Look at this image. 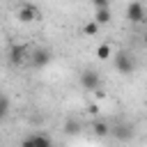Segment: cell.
Returning <instances> with one entry per match:
<instances>
[{
	"instance_id": "obj_1",
	"label": "cell",
	"mask_w": 147,
	"mask_h": 147,
	"mask_svg": "<svg viewBox=\"0 0 147 147\" xmlns=\"http://www.w3.org/2000/svg\"><path fill=\"white\" fill-rule=\"evenodd\" d=\"M113 62H115V69L119 71V74H133V69H136V60H133V55L131 53H126V51H119V53H115V57H113Z\"/></svg>"
},
{
	"instance_id": "obj_2",
	"label": "cell",
	"mask_w": 147,
	"mask_h": 147,
	"mask_svg": "<svg viewBox=\"0 0 147 147\" xmlns=\"http://www.w3.org/2000/svg\"><path fill=\"white\" fill-rule=\"evenodd\" d=\"M80 85H83L85 90H90V92L101 90V74L94 71V69H85V71L80 74Z\"/></svg>"
},
{
	"instance_id": "obj_3",
	"label": "cell",
	"mask_w": 147,
	"mask_h": 147,
	"mask_svg": "<svg viewBox=\"0 0 147 147\" xmlns=\"http://www.w3.org/2000/svg\"><path fill=\"white\" fill-rule=\"evenodd\" d=\"M18 21L21 23H32V21H39V16H41V11L34 7V5H23L21 9H18Z\"/></svg>"
},
{
	"instance_id": "obj_4",
	"label": "cell",
	"mask_w": 147,
	"mask_h": 147,
	"mask_svg": "<svg viewBox=\"0 0 147 147\" xmlns=\"http://www.w3.org/2000/svg\"><path fill=\"white\" fill-rule=\"evenodd\" d=\"M30 62H32V67H37V69L46 67V64L51 62V51H48V48H34V51L30 53Z\"/></svg>"
},
{
	"instance_id": "obj_5",
	"label": "cell",
	"mask_w": 147,
	"mask_h": 147,
	"mask_svg": "<svg viewBox=\"0 0 147 147\" xmlns=\"http://www.w3.org/2000/svg\"><path fill=\"white\" fill-rule=\"evenodd\" d=\"M25 55H28V46H23V44H14V46L9 48V64H14V67L23 64Z\"/></svg>"
},
{
	"instance_id": "obj_6",
	"label": "cell",
	"mask_w": 147,
	"mask_h": 147,
	"mask_svg": "<svg viewBox=\"0 0 147 147\" xmlns=\"http://www.w3.org/2000/svg\"><path fill=\"white\" fill-rule=\"evenodd\" d=\"M126 18H129L131 23H140V21H145V7H142L140 2H131V5L126 7Z\"/></svg>"
},
{
	"instance_id": "obj_7",
	"label": "cell",
	"mask_w": 147,
	"mask_h": 147,
	"mask_svg": "<svg viewBox=\"0 0 147 147\" xmlns=\"http://www.w3.org/2000/svg\"><path fill=\"white\" fill-rule=\"evenodd\" d=\"M23 145H41V147H48L51 145V138L46 133H32L23 140Z\"/></svg>"
},
{
	"instance_id": "obj_8",
	"label": "cell",
	"mask_w": 147,
	"mask_h": 147,
	"mask_svg": "<svg viewBox=\"0 0 147 147\" xmlns=\"http://www.w3.org/2000/svg\"><path fill=\"white\" fill-rule=\"evenodd\" d=\"M110 18H113V11H110V7H99V9H96V14H94V21H96L99 25H106V23H110Z\"/></svg>"
},
{
	"instance_id": "obj_9",
	"label": "cell",
	"mask_w": 147,
	"mask_h": 147,
	"mask_svg": "<svg viewBox=\"0 0 147 147\" xmlns=\"http://www.w3.org/2000/svg\"><path fill=\"white\" fill-rule=\"evenodd\" d=\"M113 55V48H110V44H101L99 48H96V57L99 60H108Z\"/></svg>"
},
{
	"instance_id": "obj_10",
	"label": "cell",
	"mask_w": 147,
	"mask_h": 147,
	"mask_svg": "<svg viewBox=\"0 0 147 147\" xmlns=\"http://www.w3.org/2000/svg\"><path fill=\"white\" fill-rule=\"evenodd\" d=\"M7 115H9V96L0 94V119H5Z\"/></svg>"
},
{
	"instance_id": "obj_11",
	"label": "cell",
	"mask_w": 147,
	"mask_h": 147,
	"mask_svg": "<svg viewBox=\"0 0 147 147\" xmlns=\"http://www.w3.org/2000/svg\"><path fill=\"white\" fill-rule=\"evenodd\" d=\"M83 32H85L87 37H94V34L99 32V23H96V21H90V23H85V28H83Z\"/></svg>"
},
{
	"instance_id": "obj_12",
	"label": "cell",
	"mask_w": 147,
	"mask_h": 147,
	"mask_svg": "<svg viewBox=\"0 0 147 147\" xmlns=\"http://www.w3.org/2000/svg\"><path fill=\"white\" fill-rule=\"evenodd\" d=\"M92 131H94V136H106L108 133V124L106 122H94L92 124Z\"/></svg>"
},
{
	"instance_id": "obj_13",
	"label": "cell",
	"mask_w": 147,
	"mask_h": 147,
	"mask_svg": "<svg viewBox=\"0 0 147 147\" xmlns=\"http://www.w3.org/2000/svg\"><path fill=\"white\" fill-rule=\"evenodd\" d=\"M64 131H67L69 136H71V133H78V122H71V119H69V122H67V129H64Z\"/></svg>"
},
{
	"instance_id": "obj_14",
	"label": "cell",
	"mask_w": 147,
	"mask_h": 147,
	"mask_svg": "<svg viewBox=\"0 0 147 147\" xmlns=\"http://www.w3.org/2000/svg\"><path fill=\"white\" fill-rule=\"evenodd\" d=\"M92 5L99 9V7H110V0H92Z\"/></svg>"
},
{
	"instance_id": "obj_15",
	"label": "cell",
	"mask_w": 147,
	"mask_h": 147,
	"mask_svg": "<svg viewBox=\"0 0 147 147\" xmlns=\"http://www.w3.org/2000/svg\"><path fill=\"white\" fill-rule=\"evenodd\" d=\"M87 110H90V115H96V113H99V106H96V103H92Z\"/></svg>"
},
{
	"instance_id": "obj_16",
	"label": "cell",
	"mask_w": 147,
	"mask_h": 147,
	"mask_svg": "<svg viewBox=\"0 0 147 147\" xmlns=\"http://www.w3.org/2000/svg\"><path fill=\"white\" fill-rule=\"evenodd\" d=\"M145 41H147V34H145Z\"/></svg>"
}]
</instances>
